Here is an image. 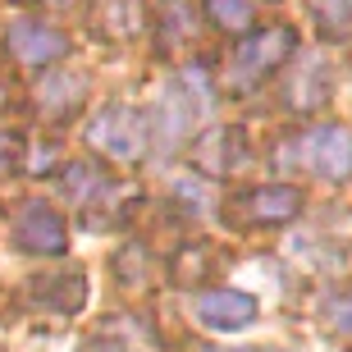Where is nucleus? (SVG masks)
Wrapping results in <instances>:
<instances>
[{"label": "nucleus", "instance_id": "obj_3", "mask_svg": "<svg viewBox=\"0 0 352 352\" xmlns=\"http://www.w3.org/2000/svg\"><path fill=\"white\" fill-rule=\"evenodd\" d=\"M192 82H197V74H179V78H170L160 87V96H156V146L160 151L183 146L192 138V124L201 119V101H192V96H201V87H192Z\"/></svg>", "mask_w": 352, "mask_h": 352}, {"label": "nucleus", "instance_id": "obj_24", "mask_svg": "<svg viewBox=\"0 0 352 352\" xmlns=\"http://www.w3.org/2000/svg\"><path fill=\"white\" fill-rule=\"evenodd\" d=\"M0 101H5V82H0Z\"/></svg>", "mask_w": 352, "mask_h": 352}, {"label": "nucleus", "instance_id": "obj_17", "mask_svg": "<svg viewBox=\"0 0 352 352\" xmlns=\"http://www.w3.org/2000/svg\"><path fill=\"white\" fill-rule=\"evenodd\" d=\"M206 19L220 28V32L248 37L252 23H256V10H252V0H206Z\"/></svg>", "mask_w": 352, "mask_h": 352}, {"label": "nucleus", "instance_id": "obj_8", "mask_svg": "<svg viewBox=\"0 0 352 352\" xmlns=\"http://www.w3.org/2000/svg\"><path fill=\"white\" fill-rule=\"evenodd\" d=\"M307 197L293 183H265V188H252V192L238 197V220L256 224V229H274V224L298 220Z\"/></svg>", "mask_w": 352, "mask_h": 352}, {"label": "nucleus", "instance_id": "obj_21", "mask_svg": "<svg viewBox=\"0 0 352 352\" xmlns=\"http://www.w3.org/2000/svg\"><path fill=\"white\" fill-rule=\"evenodd\" d=\"M82 352H129V348H124L119 339H91V343H87Z\"/></svg>", "mask_w": 352, "mask_h": 352}, {"label": "nucleus", "instance_id": "obj_10", "mask_svg": "<svg viewBox=\"0 0 352 352\" xmlns=\"http://www.w3.org/2000/svg\"><path fill=\"white\" fill-rule=\"evenodd\" d=\"M243 160H248V138H243V129H210L192 142V165H197L201 179L234 174Z\"/></svg>", "mask_w": 352, "mask_h": 352}, {"label": "nucleus", "instance_id": "obj_2", "mask_svg": "<svg viewBox=\"0 0 352 352\" xmlns=\"http://www.w3.org/2000/svg\"><path fill=\"white\" fill-rule=\"evenodd\" d=\"M91 151H101L105 160H115V165H133V160L146 156V146H151V124L138 105H105L96 115L87 119V129H82Z\"/></svg>", "mask_w": 352, "mask_h": 352}, {"label": "nucleus", "instance_id": "obj_4", "mask_svg": "<svg viewBox=\"0 0 352 352\" xmlns=\"http://www.w3.org/2000/svg\"><path fill=\"white\" fill-rule=\"evenodd\" d=\"M69 32L55 23H37V19H23L5 32V55L23 69H55L69 55Z\"/></svg>", "mask_w": 352, "mask_h": 352}, {"label": "nucleus", "instance_id": "obj_5", "mask_svg": "<svg viewBox=\"0 0 352 352\" xmlns=\"http://www.w3.org/2000/svg\"><path fill=\"white\" fill-rule=\"evenodd\" d=\"M261 316V302L243 293V288H206L192 298V320L210 334H238V329H252Z\"/></svg>", "mask_w": 352, "mask_h": 352}, {"label": "nucleus", "instance_id": "obj_7", "mask_svg": "<svg viewBox=\"0 0 352 352\" xmlns=\"http://www.w3.org/2000/svg\"><path fill=\"white\" fill-rule=\"evenodd\" d=\"M14 243H19V252H32V256H65L69 248L65 215L46 201H23L14 215Z\"/></svg>", "mask_w": 352, "mask_h": 352}, {"label": "nucleus", "instance_id": "obj_16", "mask_svg": "<svg viewBox=\"0 0 352 352\" xmlns=\"http://www.w3.org/2000/svg\"><path fill=\"white\" fill-rule=\"evenodd\" d=\"M215 261H220V252L206 248V243H188V248L174 252V261H170V279L183 288H192V284H206L210 270H215Z\"/></svg>", "mask_w": 352, "mask_h": 352}, {"label": "nucleus", "instance_id": "obj_12", "mask_svg": "<svg viewBox=\"0 0 352 352\" xmlns=\"http://www.w3.org/2000/svg\"><path fill=\"white\" fill-rule=\"evenodd\" d=\"M91 23L110 41H133L146 28V0H91Z\"/></svg>", "mask_w": 352, "mask_h": 352}, {"label": "nucleus", "instance_id": "obj_11", "mask_svg": "<svg viewBox=\"0 0 352 352\" xmlns=\"http://www.w3.org/2000/svg\"><path fill=\"white\" fill-rule=\"evenodd\" d=\"M32 302L51 316H78L87 302V274L82 270H55V274H37L28 284Z\"/></svg>", "mask_w": 352, "mask_h": 352}, {"label": "nucleus", "instance_id": "obj_9", "mask_svg": "<svg viewBox=\"0 0 352 352\" xmlns=\"http://www.w3.org/2000/svg\"><path fill=\"white\" fill-rule=\"evenodd\" d=\"M329 96H334V78H329V65L320 55H302L298 69H293V78L284 82V105L293 115H316V110H325Z\"/></svg>", "mask_w": 352, "mask_h": 352}, {"label": "nucleus", "instance_id": "obj_18", "mask_svg": "<svg viewBox=\"0 0 352 352\" xmlns=\"http://www.w3.org/2000/svg\"><path fill=\"white\" fill-rule=\"evenodd\" d=\"M110 265H115V284H124V288H142L151 279V252L142 243H124Z\"/></svg>", "mask_w": 352, "mask_h": 352}, {"label": "nucleus", "instance_id": "obj_15", "mask_svg": "<svg viewBox=\"0 0 352 352\" xmlns=\"http://www.w3.org/2000/svg\"><path fill=\"white\" fill-rule=\"evenodd\" d=\"M156 41L165 51H183L192 41V5L188 0H160L156 5Z\"/></svg>", "mask_w": 352, "mask_h": 352}, {"label": "nucleus", "instance_id": "obj_22", "mask_svg": "<svg viewBox=\"0 0 352 352\" xmlns=\"http://www.w3.org/2000/svg\"><path fill=\"white\" fill-rule=\"evenodd\" d=\"M206 352H252V348H206Z\"/></svg>", "mask_w": 352, "mask_h": 352}, {"label": "nucleus", "instance_id": "obj_14", "mask_svg": "<svg viewBox=\"0 0 352 352\" xmlns=\"http://www.w3.org/2000/svg\"><path fill=\"white\" fill-rule=\"evenodd\" d=\"M60 188H65V197L78 210H87L91 201L110 188V174H105L101 165H91V160H74V165H65V174H60Z\"/></svg>", "mask_w": 352, "mask_h": 352}, {"label": "nucleus", "instance_id": "obj_13", "mask_svg": "<svg viewBox=\"0 0 352 352\" xmlns=\"http://www.w3.org/2000/svg\"><path fill=\"white\" fill-rule=\"evenodd\" d=\"M82 87L87 82L78 78V74H65V69H51L46 78L37 82V110L51 124H60V119L69 115H78V105H82Z\"/></svg>", "mask_w": 352, "mask_h": 352}, {"label": "nucleus", "instance_id": "obj_23", "mask_svg": "<svg viewBox=\"0 0 352 352\" xmlns=\"http://www.w3.org/2000/svg\"><path fill=\"white\" fill-rule=\"evenodd\" d=\"M339 325H343V329H352V311H343V320H339Z\"/></svg>", "mask_w": 352, "mask_h": 352}, {"label": "nucleus", "instance_id": "obj_20", "mask_svg": "<svg viewBox=\"0 0 352 352\" xmlns=\"http://www.w3.org/2000/svg\"><path fill=\"white\" fill-rule=\"evenodd\" d=\"M23 160H28V142H23V133L0 129V179H14V174L23 170Z\"/></svg>", "mask_w": 352, "mask_h": 352}, {"label": "nucleus", "instance_id": "obj_6", "mask_svg": "<svg viewBox=\"0 0 352 352\" xmlns=\"http://www.w3.org/2000/svg\"><path fill=\"white\" fill-rule=\"evenodd\" d=\"M298 160L316 170L325 183H348L352 179V129L343 124H320L307 138H298Z\"/></svg>", "mask_w": 352, "mask_h": 352}, {"label": "nucleus", "instance_id": "obj_1", "mask_svg": "<svg viewBox=\"0 0 352 352\" xmlns=\"http://www.w3.org/2000/svg\"><path fill=\"white\" fill-rule=\"evenodd\" d=\"M288 60H298V28H288V23L252 28L248 37L238 41V51L229 55V65H224V87L248 96L265 78H274Z\"/></svg>", "mask_w": 352, "mask_h": 352}, {"label": "nucleus", "instance_id": "obj_19", "mask_svg": "<svg viewBox=\"0 0 352 352\" xmlns=\"http://www.w3.org/2000/svg\"><path fill=\"white\" fill-rule=\"evenodd\" d=\"M307 14L325 37H343L352 28V0H307Z\"/></svg>", "mask_w": 352, "mask_h": 352}]
</instances>
